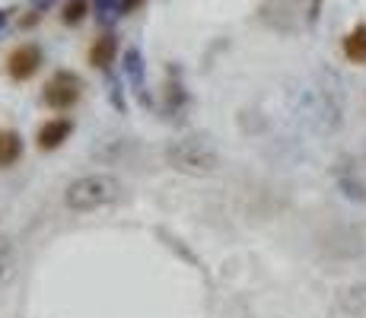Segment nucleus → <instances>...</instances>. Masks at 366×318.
<instances>
[{"label":"nucleus","instance_id":"obj_1","mask_svg":"<svg viewBox=\"0 0 366 318\" xmlns=\"http://www.w3.org/2000/svg\"><path fill=\"white\" fill-rule=\"evenodd\" d=\"M122 197V182L115 175L93 172V175H80L76 182H70L64 204L74 214H89V210H102L109 204H115Z\"/></svg>","mask_w":366,"mask_h":318},{"label":"nucleus","instance_id":"obj_2","mask_svg":"<svg viewBox=\"0 0 366 318\" xmlns=\"http://www.w3.org/2000/svg\"><path fill=\"white\" fill-rule=\"evenodd\" d=\"M166 159L172 162L179 172H192V175H204L217 166V153L210 144H204L198 137H182L175 140L166 150Z\"/></svg>","mask_w":366,"mask_h":318},{"label":"nucleus","instance_id":"obj_3","mask_svg":"<svg viewBox=\"0 0 366 318\" xmlns=\"http://www.w3.org/2000/svg\"><path fill=\"white\" fill-rule=\"evenodd\" d=\"M83 96V80L74 70H54L48 76L45 89H41V105H48L51 111H70Z\"/></svg>","mask_w":366,"mask_h":318},{"label":"nucleus","instance_id":"obj_4","mask_svg":"<svg viewBox=\"0 0 366 318\" xmlns=\"http://www.w3.org/2000/svg\"><path fill=\"white\" fill-rule=\"evenodd\" d=\"M41 64H45L41 48L32 45V41H26V45H16L10 54H6V74H10V80L26 83V80H32V76L39 74Z\"/></svg>","mask_w":366,"mask_h":318},{"label":"nucleus","instance_id":"obj_5","mask_svg":"<svg viewBox=\"0 0 366 318\" xmlns=\"http://www.w3.org/2000/svg\"><path fill=\"white\" fill-rule=\"evenodd\" d=\"M70 134H74V121L70 118H48L39 127V134H35V146L41 153H51L58 146H64V140H70Z\"/></svg>","mask_w":366,"mask_h":318},{"label":"nucleus","instance_id":"obj_6","mask_svg":"<svg viewBox=\"0 0 366 318\" xmlns=\"http://www.w3.org/2000/svg\"><path fill=\"white\" fill-rule=\"evenodd\" d=\"M23 134L13 131V127H0V169H10L23 159Z\"/></svg>","mask_w":366,"mask_h":318},{"label":"nucleus","instance_id":"obj_7","mask_svg":"<svg viewBox=\"0 0 366 318\" xmlns=\"http://www.w3.org/2000/svg\"><path fill=\"white\" fill-rule=\"evenodd\" d=\"M115 54H118L115 35H99V39L89 45V64H93V67H99V70L109 67V64L115 61Z\"/></svg>","mask_w":366,"mask_h":318},{"label":"nucleus","instance_id":"obj_8","mask_svg":"<svg viewBox=\"0 0 366 318\" xmlns=\"http://www.w3.org/2000/svg\"><path fill=\"white\" fill-rule=\"evenodd\" d=\"M344 58L350 64H366V23L354 26L344 35Z\"/></svg>","mask_w":366,"mask_h":318},{"label":"nucleus","instance_id":"obj_9","mask_svg":"<svg viewBox=\"0 0 366 318\" xmlns=\"http://www.w3.org/2000/svg\"><path fill=\"white\" fill-rule=\"evenodd\" d=\"M83 16H86V0H70V4L64 6V23L67 26H76Z\"/></svg>","mask_w":366,"mask_h":318},{"label":"nucleus","instance_id":"obj_10","mask_svg":"<svg viewBox=\"0 0 366 318\" xmlns=\"http://www.w3.org/2000/svg\"><path fill=\"white\" fill-rule=\"evenodd\" d=\"M10 264H13V245L4 242V245H0V277L10 271Z\"/></svg>","mask_w":366,"mask_h":318},{"label":"nucleus","instance_id":"obj_11","mask_svg":"<svg viewBox=\"0 0 366 318\" xmlns=\"http://www.w3.org/2000/svg\"><path fill=\"white\" fill-rule=\"evenodd\" d=\"M315 6H319V0H315Z\"/></svg>","mask_w":366,"mask_h":318}]
</instances>
